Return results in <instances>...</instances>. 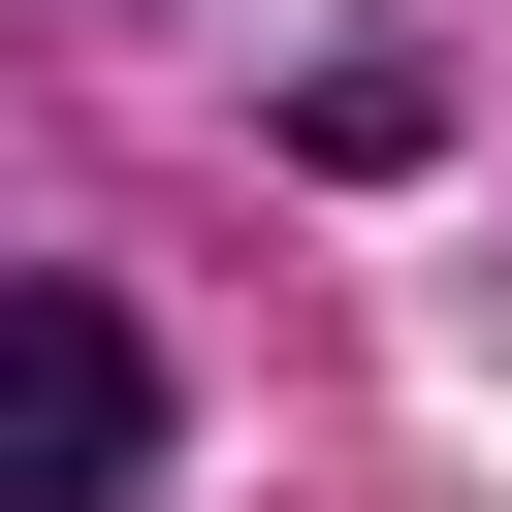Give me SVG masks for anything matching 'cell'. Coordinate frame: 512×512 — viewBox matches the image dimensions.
<instances>
[{
  "label": "cell",
  "instance_id": "6da1fadb",
  "mask_svg": "<svg viewBox=\"0 0 512 512\" xmlns=\"http://www.w3.org/2000/svg\"><path fill=\"white\" fill-rule=\"evenodd\" d=\"M128 448H160V352L96 288H0V512H128Z\"/></svg>",
  "mask_w": 512,
  "mask_h": 512
}]
</instances>
